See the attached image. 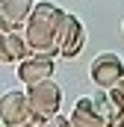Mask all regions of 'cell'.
I'll return each mask as SVG.
<instances>
[{"label":"cell","mask_w":124,"mask_h":127,"mask_svg":"<svg viewBox=\"0 0 124 127\" xmlns=\"http://www.w3.org/2000/svg\"><path fill=\"white\" fill-rule=\"evenodd\" d=\"M27 97H30L32 112H38V115L47 118V121L59 112V106H62V89L53 83V77H47V80H41V83L27 86Z\"/></svg>","instance_id":"6da1fadb"},{"label":"cell","mask_w":124,"mask_h":127,"mask_svg":"<svg viewBox=\"0 0 124 127\" xmlns=\"http://www.w3.org/2000/svg\"><path fill=\"white\" fill-rule=\"evenodd\" d=\"M89 77H92L94 86L112 89L118 80H124V59L118 53H97L89 65Z\"/></svg>","instance_id":"7a4b0ae2"},{"label":"cell","mask_w":124,"mask_h":127,"mask_svg":"<svg viewBox=\"0 0 124 127\" xmlns=\"http://www.w3.org/2000/svg\"><path fill=\"white\" fill-rule=\"evenodd\" d=\"M24 35H27V44H30V50H32V53H44V56H62V47H59V30L30 21V24H27V30H24Z\"/></svg>","instance_id":"3957f363"},{"label":"cell","mask_w":124,"mask_h":127,"mask_svg":"<svg viewBox=\"0 0 124 127\" xmlns=\"http://www.w3.org/2000/svg\"><path fill=\"white\" fill-rule=\"evenodd\" d=\"M30 115H32V106L24 92H3V97H0V121H3V127H18Z\"/></svg>","instance_id":"277c9868"},{"label":"cell","mask_w":124,"mask_h":127,"mask_svg":"<svg viewBox=\"0 0 124 127\" xmlns=\"http://www.w3.org/2000/svg\"><path fill=\"white\" fill-rule=\"evenodd\" d=\"M53 68H56V56H44V53H30L27 59L18 62V80L24 86L32 83H41L47 77H53Z\"/></svg>","instance_id":"5b68a950"},{"label":"cell","mask_w":124,"mask_h":127,"mask_svg":"<svg viewBox=\"0 0 124 127\" xmlns=\"http://www.w3.org/2000/svg\"><path fill=\"white\" fill-rule=\"evenodd\" d=\"M32 9H35L32 0H0V30L3 32L24 30L30 24Z\"/></svg>","instance_id":"8992f818"},{"label":"cell","mask_w":124,"mask_h":127,"mask_svg":"<svg viewBox=\"0 0 124 127\" xmlns=\"http://www.w3.org/2000/svg\"><path fill=\"white\" fill-rule=\"evenodd\" d=\"M83 44H86V30H83L80 18H77V15H65V21H62V27H59L62 56H65V59H74V56L83 50Z\"/></svg>","instance_id":"52a82bcc"},{"label":"cell","mask_w":124,"mask_h":127,"mask_svg":"<svg viewBox=\"0 0 124 127\" xmlns=\"http://www.w3.org/2000/svg\"><path fill=\"white\" fill-rule=\"evenodd\" d=\"M71 124H74V127H115L106 115H100V112H97V106H94L92 97H80V100L74 103Z\"/></svg>","instance_id":"ba28073f"},{"label":"cell","mask_w":124,"mask_h":127,"mask_svg":"<svg viewBox=\"0 0 124 127\" xmlns=\"http://www.w3.org/2000/svg\"><path fill=\"white\" fill-rule=\"evenodd\" d=\"M32 50L30 44H27V35L21 30H12V32H3V38H0V62H21V59H27Z\"/></svg>","instance_id":"9c48e42d"},{"label":"cell","mask_w":124,"mask_h":127,"mask_svg":"<svg viewBox=\"0 0 124 127\" xmlns=\"http://www.w3.org/2000/svg\"><path fill=\"white\" fill-rule=\"evenodd\" d=\"M65 15H68L65 9L53 6V3H47V0H41V3H35V9H32V15H30V21L59 30V27H62V21H65Z\"/></svg>","instance_id":"30bf717a"},{"label":"cell","mask_w":124,"mask_h":127,"mask_svg":"<svg viewBox=\"0 0 124 127\" xmlns=\"http://www.w3.org/2000/svg\"><path fill=\"white\" fill-rule=\"evenodd\" d=\"M109 97L115 100V106H121V109H124V80H118V83L109 89Z\"/></svg>","instance_id":"8fae6325"},{"label":"cell","mask_w":124,"mask_h":127,"mask_svg":"<svg viewBox=\"0 0 124 127\" xmlns=\"http://www.w3.org/2000/svg\"><path fill=\"white\" fill-rule=\"evenodd\" d=\"M18 127H47V118H41L38 112H32L30 118H27L24 124H18Z\"/></svg>","instance_id":"7c38bea8"},{"label":"cell","mask_w":124,"mask_h":127,"mask_svg":"<svg viewBox=\"0 0 124 127\" xmlns=\"http://www.w3.org/2000/svg\"><path fill=\"white\" fill-rule=\"evenodd\" d=\"M47 127H74V124H71V118H65V115H59V112H56V115L47 121Z\"/></svg>","instance_id":"4fadbf2b"}]
</instances>
